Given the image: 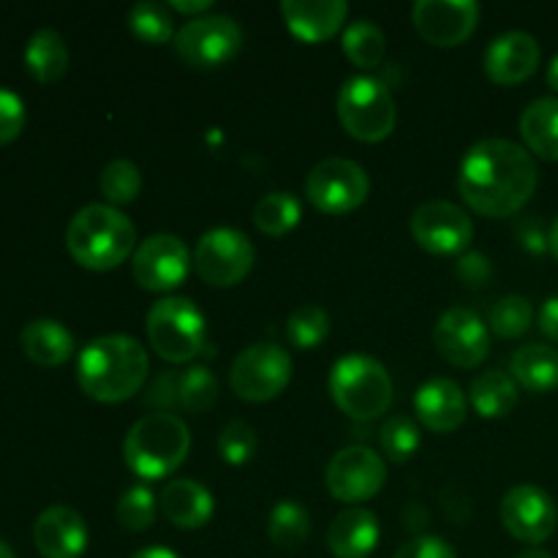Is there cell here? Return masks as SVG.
<instances>
[{
  "instance_id": "24",
  "label": "cell",
  "mask_w": 558,
  "mask_h": 558,
  "mask_svg": "<svg viewBox=\"0 0 558 558\" xmlns=\"http://www.w3.org/2000/svg\"><path fill=\"white\" fill-rule=\"evenodd\" d=\"M22 352L41 368H58L74 354V336L54 319H36L20 336Z\"/></svg>"
},
{
  "instance_id": "17",
  "label": "cell",
  "mask_w": 558,
  "mask_h": 558,
  "mask_svg": "<svg viewBox=\"0 0 558 558\" xmlns=\"http://www.w3.org/2000/svg\"><path fill=\"white\" fill-rule=\"evenodd\" d=\"M412 20L420 36L434 47H458L477 27L480 5L474 0H420Z\"/></svg>"
},
{
  "instance_id": "35",
  "label": "cell",
  "mask_w": 558,
  "mask_h": 558,
  "mask_svg": "<svg viewBox=\"0 0 558 558\" xmlns=\"http://www.w3.org/2000/svg\"><path fill=\"white\" fill-rule=\"evenodd\" d=\"M327 336H330V314H327L322 305H300V308H294L292 316L287 319V338L298 349L319 347Z\"/></svg>"
},
{
  "instance_id": "44",
  "label": "cell",
  "mask_w": 558,
  "mask_h": 558,
  "mask_svg": "<svg viewBox=\"0 0 558 558\" xmlns=\"http://www.w3.org/2000/svg\"><path fill=\"white\" fill-rule=\"evenodd\" d=\"M548 229L539 221V216H523L515 221V238L532 254H543L548 248Z\"/></svg>"
},
{
  "instance_id": "39",
  "label": "cell",
  "mask_w": 558,
  "mask_h": 558,
  "mask_svg": "<svg viewBox=\"0 0 558 558\" xmlns=\"http://www.w3.org/2000/svg\"><path fill=\"white\" fill-rule=\"evenodd\" d=\"M256 447H259L256 430L245 420H229L221 434H218V452H221L229 466L248 463L256 456Z\"/></svg>"
},
{
  "instance_id": "34",
  "label": "cell",
  "mask_w": 558,
  "mask_h": 558,
  "mask_svg": "<svg viewBox=\"0 0 558 558\" xmlns=\"http://www.w3.org/2000/svg\"><path fill=\"white\" fill-rule=\"evenodd\" d=\"M129 27L136 38L147 44H167L174 38V22L167 5L153 3V0H140L129 11Z\"/></svg>"
},
{
  "instance_id": "43",
  "label": "cell",
  "mask_w": 558,
  "mask_h": 558,
  "mask_svg": "<svg viewBox=\"0 0 558 558\" xmlns=\"http://www.w3.org/2000/svg\"><path fill=\"white\" fill-rule=\"evenodd\" d=\"M458 278H461L466 287H485L494 276V267H490L488 256L480 254V251H472V254H463L456 265Z\"/></svg>"
},
{
  "instance_id": "45",
  "label": "cell",
  "mask_w": 558,
  "mask_h": 558,
  "mask_svg": "<svg viewBox=\"0 0 558 558\" xmlns=\"http://www.w3.org/2000/svg\"><path fill=\"white\" fill-rule=\"evenodd\" d=\"M539 330L545 338L558 343V298L545 300L543 311H539Z\"/></svg>"
},
{
  "instance_id": "22",
  "label": "cell",
  "mask_w": 558,
  "mask_h": 558,
  "mask_svg": "<svg viewBox=\"0 0 558 558\" xmlns=\"http://www.w3.org/2000/svg\"><path fill=\"white\" fill-rule=\"evenodd\" d=\"M381 537L379 518L365 507H347L327 529V548L336 558H368Z\"/></svg>"
},
{
  "instance_id": "15",
  "label": "cell",
  "mask_w": 558,
  "mask_h": 558,
  "mask_svg": "<svg viewBox=\"0 0 558 558\" xmlns=\"http://www.w3.org/2000/svg\"><path fill=\"white\" fill-rule=\"evenodd\" d=\"M499 518L501 526L512 537L534 545V548L554 537L558 526L554 496L539 488V485H515V488L507 490L499 505Z\"/></svg>"
},
{
  "instance_id": "12",
  "label": "cell",
  "mask_w": 558,
  "mask_h": 558,
  "mask_svg": "<svg viewBox=\"0 0 558 558\" xmlns=\"http://www.w3.org/2000/svg\"><path fill=\"white\" fill-rule=\"evenodd\" d=\"M385 458L363 445H352L338 450L325 469L327 490H330L338 501H347V505L374 499V496L385 488Z\"/></svg>"
},
{
  "instance_id": "14",
  "label": "cell",
  "mask_w": 558,
  "mask_h": 558,
  "mask_svg": "<svg viewBox=\"0 0 558 558\" xmlns=\"http://www.w3.org/2000/svg\"><path fill=\"white\" fill-rule=\"evenodd\" d=\"M191 251L178 234H150L131 256V270L136 283L147 292H172L189 278Z\"/></svg>"
},
{
  "instance_id": "28",
  "label": "cell",
  "mask_w": 558,
  "mask_h": 558,
  "mask_svg": "<svg viewBox=\"0 0 558 558\" xmlns=\"http://www.w3.org/2000/svg\"><path fill=\"white\" fill-rule=\"evenodd\" d=\"M469 403L485 420L507 417L518 403V381L505 371H483L469 387Z\"/></svg>"
},
{
  "instance_id": "13",
  "label": "cell",
  "mask_w": 558,
  "mask_h": 558,
  "mask_svg": "<svg viewBox=\"0 0 558 558\" xmlns=\"http://www.w3.org/2000/svg\"><path fill=\"white\" fill-rule=\"evenodd\" d=\"M409 229H412V238L417 240L420 248L439 256L463 254L474 240L472 216L456 202L445 199L420 205L409 221Z\"/></svg>"
},
{
  "instance_id": "7",
  "label": "cell",
  "mask_w": 558,
  "mask_h": 558,
  "mask_svg": "<svg viewBox=\"0 0 558 558\" xmlns=\"http://www.w3.org/2000/svg\"><path fill=\"white\" fill-rule=\"evenodd\" d=\"M396 98L390 87L368 74L349 76L338 93V120L360 142H381L396 129Z\"/></svg>"
},
{
  "instance_id": "30",
  "label": "cell",
  "mask_w": 558,
  "mask_h": 558,
  "mask_svg": "<svg viewBox=\"0 0 558 558\" xmlns=\"http://www.w3.org/2000/svg\"><path fill=\"white\" fill-rule=\"evenodd\" d=\"M303 207L292 191H270L262 196L254 207V223L259 232L270 234V238H281V234L292 232L300 223Z\"/></svg>"
},
{
  "instance_id": "20",
  "label": "cell",
  "mask_w": 558,
  "mask_h": 558,
  "mask_svg": "<svg viewBox=\"0 0 558 558\" xmlns=\"http://www.w3.org/2000/svg\"><path fill=\"white\" fill-rule=\"evenodd\" d=\"M469 401L452 379H428L414 396V414L434 434H450L466 420Z\"/></svg>"
},
{
  "instance_id": "32",
  "label": "cell",
  "mask_w": 558,
  "mask_h": 558,
  "mask_svg": "<svg viewBox=\"0 0 558 558\" xmlns=\"http://www.w3.org/2000/svg\"><path fill=\"white\" fill-rule=\"evenodd\" d=\"M218 401V379L207 365L178 371V407L183 412H207Z\"/></svg>"
},
{
  "instance_id": "33",
  "label": "cell",
  "mask_w": 558,
  "mask_h": 558,
  "mask_svg": "<svg viewBox=\"0 0 558 558\" xmlns=\"http://www.w3.org/2000/svg\"><path fill=\"white\" fill-rule=\"evenodd\" d=\"M98 189H101L107 205H129L140 196L142 191V172L134 161L129 158H114L104 167L101 180H98Z\"/></svg>"
},
{
  "instance_id": "2",
  "label": "cell",
  "mask_w": 558,
  "mask_h": 558,
  "mask_svg": "<svg viewBox=\"0 0 558 558\" xmlns=\"http://www.w3.org/2000/svg\"><path fill=\"white\" fill-rule=\"evenodd\" d=\"M150 360L136 338L112 332L87 343L76 360V381L93 401L120 403L145 387Z\"/></svg>"
},
{
  "instance_id": "6",
  "label": "cell",
  "mask_w": 558,
  "mask_h": 558,
  "mask_svg": "<svg viewBox=\"0 0 558 558\" xmlns=\"http://www.w3.org/2000/svg\"><path fill=\"white\" fill-rule=\"evenodd\" d=\"M145 330L158 357L169 360V363H189V360L199 357L202 349H207L205 314L194 300L180 298V294H169L150 305Z\"/></svg>"
},
{
  "instance_id": "23",
  "label": "cell",
  "mask_w": 558,
  "mask_h": 558,
  "mask_svg": "<svg viewBox=\"0 0 558 558\" xmlns=\"http://www.w3.org/2000/svg\"><path fill=\"white\" fill-rule=\"evenodd\" d=\"M158 505H161L167 521L172 526L185 529V532L205 526L213 518V510H216L213 494L196 480H172V483H167Z\"/></svg>"
},
{
  "instance_id": "37",
  "label": "cell",
  "mask_w": 558,
  "mask_h": 558,
  "mask_svg": "<svg viewBox=\"0 0 558 558\" xmlns=\"http://www.w3.org/2000/svg\"><path fill=\"white\" fill-rule=\"evenodd\" d=\"M379 445H381V452H385L392 463L409 461L420 447L417 423H414L412 417H407V414L390 417L385 425H381Z\"/></svg>"
},
{
  "instance_id": "25",
  "label": "cell",
  "mask_w": 558,
  "mask_h": 558,
  "mask_svg": "<svg viewBox=\"0 0 558 558\" xmlns=\"http://www.w3.org/2000/svg\"><path fill=\"white\" fill-rule=\"evenodd\" d=\"M521 136L526 150L545 161H558V98H534L521 114Z\"/></svg>"
},
{
  "instance_id": "1",
  "label": "cell",
  "mask_w": 558,
  "mask_h": 558,
  "mask_svg": "<svg viewBox=\"0 0 558 558\" xmlns=\"http://www.w3.org/2000/svg\"><path fill=\"white\" fill-rule=\"evenodd\" d=\"M537 161L510 140H483L469 147L458 169V191L480 216H515L537 189Z\"/></svg>"
},
{
  "instance_id": "9",
  "label": "cell",
  "mask_w": 558,
  "mask_h": 558,
  "mask_svg": "<svg viewBox=\"0 0 558 558\" xmlns=\"http://www.w3.org/2000/svg\"><path fill=\"white\" fill-rule=\"evenodd\" d=\"M371 178L352 158H325L305 178V196L327 216L352 213L368 199Z\"/></svg>"
},
{
  "instance_id": "11",
  "label": "cell",
  "mask_w": 558,
  "mask_h": 558,
  "mask_svg": "<svg viewBox=\"0 0 558 558\" xmlns=\"http://www.w3.org/2000/svg\"><path fill=\"white\" fill-rule=\"evenodd\" d=\"M243 47V31L227 14H202L174 33L180 60L194 69H218Z\"/></svg>"
},
{
  "instance_id": "46",
  "label": "cell",
  "mask_w": 558,
  "mask_h": 558,
  "mask_svg": "<svg viewBox=\"0 0 558 558\" xmlns=\"http://www.w3.org/2000/svg\"><path fill=\"white\" fill-rule=\"evenodd\" d=\"M169 9L183 11V14L202 16V11L210 9V0H169Z\"/></svg>"
},
{
  "instance_id": "4",
  "label": "cell",
  "mask_w": 558,
  "mask_h": 558,
  "mask_svg": "<svg viewBox=\"0 0 558 558\" xmlns=\"http://www.w3.org/2000/svg\"><path fill=\"white\" fill-rule=\"evenodd\" d=\"M191 450V430L178 414L153 412L136 420L123 439V461L136 477L161 480L183 466Z\"/></svg>"
},
{
  "instance_id": "26",
  "label": "cell",
  "mask_w": 558,
  "mask_h": 558,
  "mask_svg": "<svg viewBox=\"0 0 558 558\" xmlns=\"http://www.w3.org/2000/svg\"><path fill=\"white\" fill-rule=\"evenodd\" d=\"M512 379L529 392H550L558 387V349L548 343H526L510 360Z\"/></svg>"
},
{
  "instance_id": "27",
  "label": "cell",
  "mask_w": 558,
  "mask_h": 558,
  "mask_svg": "<svg viewBox=\"0 0 558 558\" xmlns=\"http://www.w3.org/2000/svg\"><path fill=\"white\" fill-rule=\"evenodd\" d=\"M25 69L41 85H52L69 71V47L52 27H41L25 47Z\"/></svg>"
},
{
  "instance_id": "31",
  "label": "cell",
  "mask_w": 558,
  "mask_h": 558,
  "mask_svg": "<svg viewBox=\"0 0 558 558\" xmlns=\"http://www.w3.org/2000/svg\"><path fill=\"white\" fill-rule=\"evenodd\" d=\"M343 54L352 60L357 69H376L385 60L387 38L381 27L371 20H357L347 25L341 38Z\"/></svg>"
},
{
  "instance_id": "42",
  "label": "cell",
  "mask_w": 558,
  "mask_h": 558,
  "mask_svg": "<svg viewBox=\"0 0 558 558\" xmlns=\"http://www.w3.org/2000/svg\"><path fill=\"white\" fill-rule=\"evenodd\" d=\"M147 407H156L158 412H174L178 407V371H163L150 381V392L145 398Z\"/></svg>"
},
{
  "instance_id": "8",
  "label": "cell",
  "mask_w": 558,
  "mask_h": 558,
  "mask_svg": "<svg viewBox=\"0 0 558 558\" xmlns=\"http://www.w3.org/2000/svg\"><path fill=\"white\" fill-rule=\"evenodd\" d=\"M292 381V357L278 343H251L234 357L229 385L243 401L262 403L281 396Z\"/></svg>"
},
{
  "instance_id": "10",
  "label": "cell",
  "mask_w": 558,
  "mask_h": 558,
  "mask_svg": "<svg viewBox=\"0 0 558 558\" xmlns=\"http://www.w3.org/2000/svg\"><path fill=\"white\" fill-rule=\"evenodd\" d=\"M254 243L232 227H216L199 238L194 248V270L210 287H234L254 267Z\"/></svg>"
},
{
  "instance_id": "47",
  "label": "cell",
  "mask_w": 558,
  "mask_h": 558,
  "mask_svg": "<svg viewBox=\"0 0 558 558\" xmlns=\"http://www.w3.org/2000/svg\"><path fill=\"white\" fill-rule=\"evenodd\" d=\"M131 558H180L174 550L161 548V545H153V548H142L140 554H134Z\"/></svg>"
},
{
  "instance_id": "21",
  "label": "cell",
  "mask_w": 558,
  "mask_h": 558,
  "mask_svg": "<svg viewBox=\"0 0 558 558\" xmlns=\"http://www.w3.org/2000/svg\"><path fill=\"white\" fill-rule=\"evenodd\" d=\"M281 14L300 41H327L343 27L349 3L343 0H283Z\"/></svg>"
},
{
  "instance_id": "5",
  "label": "cell",
  "mask_w": 558,
  "mask_h": 558,
  "mask_svg": "<svg viewBox=\"0 0 558 558\" xmlns=\"http://www.w3.org/2000/svg\"><path fill=\"white\" fill-rule=\"evenodd\" d=\"M330 396L352 420H376L390 409V371L371 354H347L330 368Z\"/></svg>"
},
{
  "instance_id": "29",
  "label": "cell",
  "mask_w": 558,
  "mask_h": 558,
  "mask_svg": "<svg viewBox=\"0 0 558 558\" xmlns=\"http://www.w3.org/2000/svg\"><path fill=\"white\" fill-rule=\"evenodd\" d=\"M267 534L281 550H298L311 534L308 507L294 499H281L267 518Z\"/></svg>"
},
{
  "instance_id": "40",
  "label": "cell",
  "mask_w": 558,
  "mask_h": 558,
  "mask_svg": "<svg viewBox=\"0 0 558 558\" xmlns=\"http://www.w3.org/2000/svg\"><path fill=\"white\" fill-rule=\"evenodd\" d=\"M25 129V101L14 90L0 87V145H9Z\"/></svg>"
},
{
  "instance_id": "41",
  "label": "cell",
  "mask_w": 558,
  "mask_h": 558,
  "mask_svg": "<svg viewBox=\"0 0 558 558\" xmlns=\"http://www.w3.org/2000/svg\"><path fill=\"white\" fill-rule=\"evenodd\" d=\"M392 558H458V554L445 537L423 534V537H414L407 545H401Z\"/></svg>"
},
{
  "instance_id": "49",
  "label": "cell",
  "mask_w": 558,
  "mask_h": 558,
  "mask_svg": "<svg viewBox=\"0 0 558 558\" xmlns=\"http://www.w3.org/2000/svg\"><path fill=\"white\" fill-rule=\"evenodd\" d=\"M548 248H550V254H554L556 259H558V218L554 221V227H550V234H548Z\"/></svg>"
},
{
  "instance_id": "16",
  "label": "cell",
  "mask_w": 558,
  "mask_h": 558,
  "mask_svg": "<svg viewBox=\"0 0 558 558\" xmlns=\"http://www.w3.org/2000/svg\"><path fill=\"white\" fill-rule=\"evenodd\" d=\"M434 343L447 363L477 368L490 354V330L472 308H447L434 327Z\"/></svg>"
},
{
  "instance_id": "38",
  "label": "cell",
  "mask_w": 558,
  "mask_h": 558,
  "mask_svg": "<svg viewBox=\"0 0 558 558\" xmlns=\"http://www.w3.org/2000/svg\"><path fill=\"white\" fill-rule=\"evenodd\" d=\"M156 496L147 485H131L118 501V521L129 532H145L156 521Z\"/></svg>"
},
{
  "instance_id": "18",
  "label": "cell",
  "mask_w": 558,
  "mask_h": 558,
  "mask_svg": "<svg viewBox=\"0 0 558 558\" xmlns=\"http://www.w3.org/2000/svg\"><path fill=\"white\" fill-rule=\"evenodd\" d=\"M539 44L526 31H507L485 49V74L496 85H521L537 71Z\"/></svg>"
},
{
  "instance_id": "51",
  "label": "cell",
  "mask_w": 558,
  "mask_h": 558,
  "mask_svg": "<svg viewBox=\"0 0 558 558\" xmlns=\"http://www.w3.org/2000/svg\"><path fill=\"white\" fill-rule=\"evenodd\" d=\"M0 558H16L14 550H11V545H5L3 539H0Z\"/></svg>"
},
{
  "instance_id": "19",
  "label": "cell",
  "mask_w": 558,
  "mask_h": 558,
  "mask_svg": "<svg viewBox=\"0 0 558 558\" xmlns=\"http://www.w3.org/2000/svg\"><path fill=\"white\" fill-rule=\"evenodd\" d=\"M87 523L71 507H49L33 523V545L44 558H80L87 550Z\"/></svg>"
},
{
  "instance_id": "3",
  "label": "cell",
  "mask_w": 558,
  "mask_h": 558,
  "mask_svg": "<svg viewBox=\"0 0 558 558\" xmlns=\"http://www.w3.org/2000/svg\"><path fill=\"white\" fill-rule=\"evenodd\" d=\"M136 245V227L112 205H85L65 227V248L87 270H114Z\"/></svg>"
},
{
  "instance_id": "36",
  "label": "cell",
  "mask_w": 558,
  "mask_h": 558,
  "mask_svg": "<svg viewBox=\"0 0 558 558\" xmlns=\"http://www.w3.org/2000/svg\"><path fill=\"white\" fill-rule=\"evenodd\" d=\"M534 322L532 300L521 298V294H507L499 303L490 308L488 327L501 338H521L526 336L529 327Z\"/></svg>"
},
{
  "instance_id": "48",
  "label": "cell",
  "mask_w": 558,
  "mask_h": 558,
  "mask_svg": "<svg viewBox=\"0 0 558 558\" xmlns=\"http://www.w3.org/2000/svg\"><path fill=\"white\" fill-rule=\"evenodd\" d=\"M545 80H548V87H554L558 93V52L554 54V60L548 63V71H545Z\"/></svg>"
},
{
  "instance_id": "50",
  "label": "cell",
  "mask_w": 558,
  "mask_h": 558,
  "mask_svg": "<svg viewBox=\"0 0 558 558\" xmlns=\"http://www.w3.org/2000/svg\"><path fill=\"white\" fill-rule=\"evenodd\" d=\"M515 558H554V556H550L545 548H526V550H521Z\"/></svg>"
}]
</instances>
